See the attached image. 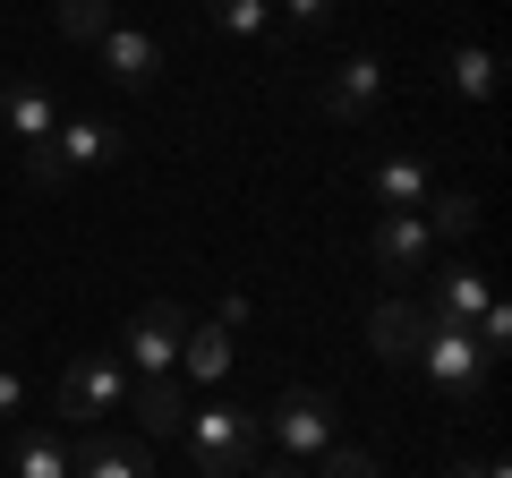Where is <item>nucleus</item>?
<instances>
[{
  "label": "nucleus",
  "mask_w": 512,
  "mask_h": 478,
  "mask_svg": "<svg viewBox=\"0 0 512 478\" xmlns=\"http://www.w3.org/2000/svg\"><path fill=\"white\" fill-rule=\"evenodd\" d=\"M419 368H427V385H436L444 402H478V393H487L495 350L478 342L470 325H427V342H419Z\"/></svg>",
  "instance_id": "f257e3e1"
},
{
  "label": "nucleus",
  "mask_w": 512,
  "mask_h": 478,
  "mask_svg": "<svg viewBox=\"0 0 512 478\" xmlns=\"http://www.w3.org/2000/svg\"><path fill=\"white\" fill-rule=\"evenodd\" d=\"M188 461H197L205 478H239L248 470V444H256V427H248V410L239 402H205V410H188Z\"/></svg>",
  "instance_id": "f03ea898"
},
{
  "label": "nucleus",
  "mask_w": 512,
  "mask_h": 478,
  "mask_svg": "<svg viewBox=\"0 0 512 478\" xmlns=\"http://www.w3.org/2000/svg\"><path fill=\"white\" fill-rule=\"evenodd\" d=\"M180 342H188V308L154 299V308L128 316V333H120V368H128V376H171V368H180Z\"/></svg>",
  "instance_id": "7ed1b4c3"
},
{
  "label": "nucleus",
  "mask_w": 512,
  "mask_h": 478,
  "mask_svg": "<svg viewBox=\"0 0 512 478\" xmlns=\"http://www.w3.org/2000/svg\"><path fill=\"white\" fill-rule=\"evenodd\" d=\"M120 154V129H103V120H69V129H52L43 146H26V171L35 180H69V171H94Z\"/></svg>",
  "instance_id": "20e7f679"
},
{
  "label": "nucleus",
  "mask_w": 512,
  "mask_h": 478,
  "mask_svg": "<svg viewBox=\"0 0 512 478\" xmlns=\"http://www.w3.org/2000/svg\"><path fill=\"white\" fill-rule=\"evenodd\" d=\"M128 402V368L111 359V350H86L69 376H60V419H77V427H94L103 410H120Z\"/></svg>",
  "instance_id": "39448f33"
},
{
  "label": "nucleus",
  "mask_w": 512,
  "mask_h": 478,
  "mask_svg": "<svg viewBox=\"0 0 512 478\" xmlns=\"http://www.w3.org/2000/svg\"><path fill=\"white\" fill-rule=\"evenodd\" d=\"M274 444H282V461H299V470H308V461L333 444V402H325L316 385H291V393L274 402Z\"/></svg>",
  "instance_id": "423d86ee"
},
{
  "label": "nucleus",
  "mask_w": 512,
  "mask_h": 478,
  "mask_svg": "<svg viewBox=\"0 0 512 478\" xmlns=\"http://www.w3.org/2000/svg\"><path fill=\"white\" fill-rule=\"evenodd\" d=\"M325 111L333 120H376V103H384V60H367V52H350L342 69H325Z\"/></svg>",
  "instance_id": "0eeeda50"
},
{
  "label": "nucleus",
  "mask_w": 512,
  "mask_h": 478,
  "mask_svg": "<svg viewBox=\"0 0 512 478\" xmlns=\"http://www.w3.org/2000/svg\"><path fill=\"white\" fill-rule=\"evenodd\" d=\"M427 325H436V316H427L419 299H376V308H367V342H376V359H419Z\"/></svg>",
  "instance_id": "6e6552de"
},
{
  "label": "nucleus",
  "mask_w": 512,
  "mask_h": 478,
  "mask_svg": "<svg viewBox=\"0 0 512 478\" xmlns=\"http://www.w3.org/2000/svg\"><path fill=\"white\" fill-rule=\"evenodd\" d=\"M94 52H103V69L120 77V86H154V77H163V43H154L146 26H103Z\"/></svg>",
  "instance_id": "1a4fd4ad"
},
{
  "label": "nucleus",
  "mask_w": 512,
  "mask_h": 478,
  "mask_svg": "<svg viewBox=\"0 0 512 478\" xmlns=\"http://www.w3.org/2000/svg\"><path fill=\"white\" fill-rule=\"evenodd\" d=\"M0 120H9V137L43 146V137L60 129V111H52V86H43V77H9V86H0Z\"/></svg>",
  "instance_id": "9d476101"
},
{
  "label": "nucleus",
  "mask_w": 512,
  "mask_h": 478,
  "mask_svg": "<svg viewBox=\"0 0 512 478\" xmlns=\"http://www.w3.org/2000/svg\"><path fill=\"white\" fill-rule=\"evenodd\" d=\"M128 410H137V427H146V436H180L188 393H180V376H137V385H128Z\"/></svg>",
  "instance_id": "9b49d317"
},
{
  "label": "nucleus",
  "mask_w": 512,
  "mask_h": 478,
  "mask_svg": "<svg viewBox=\"0 0 512 478\" xmlns=\"http://www.w3.org/2000/svg\"><path fill=\"white\" fill-rule=\"evenodd\" d=\"M495 308V291H487V274H470V265H461V274H436V325H478V316Z\"/></svg>",
  "instance_id": "f8f14e48"
},
{
  "label": "nucleus",
  "mask_w": 512,
  "mask_h": 478,
  "mask_svg": "<svg viewBox=\"0 0 512 478\" xmlns=\"http://www.w3.org/2000/svg\"><path fill=\"white\" fill-rule=\"evenodd\" d=\"M376 265L384 274H419L427 265V222L419 214H384L376 222Z\"/></svg>",
  "instance_id": "ddd939ff"
},
{
  "label": "nucleus",
  "mask_w": 512,
  "mask_h": 478,
  "mask_svg": "<svg viewBox=\"0 0 512 478\" xmlns=\"http://www.w3.org/2000/svg\"><path fill=\"white\" fill-rule=\"evenodd\" d=\"M180 368H188V385H222L231 376V325H188Z\"/></svg>",
  "instance_id": "4468645a"
},
{
  "label": "nucleus",
  "mask_w": 512,
  "mask_h": 478,
  "mask_svg": "<svg viewBox=\"0 0 512 478\" xmlns=\"http://www.w3.org/2000/svg\"><path fill=\"white\" fill-rule=\"evenodd\" d=\"M376 197L393 205V214H419V205L436 197V188H427V163H410V154H384V163H376Z\"/></svg>",
  "instance_id": "2eb2a0df"
},
{
  "label": "nucleus",
  "mask_w": 512,
  "mask_h": 478,
  "mask_svg": "<svg viewBox=\"0 0 512 478\" xmlns=\"http://www.w3.org/2000/svg\"><path fill=\"white\" fill-rule=\"evenodd\" d=\"M77 478H146V453H137V444L94 436V444H77Z\"/></svg>",
  "instance_id": "dca6fc26"
},
{
  "label": "nucleus",
  "mask_w": 512,
  "mask_h": 478,
  "mask_svg": "<svg viewBox=\"0 0 512 478\" xmlns=\"http://www.w3.org/2000/svg\"><path fill=\"white\" fill-rule=\"evenodd\" d=\"M214 9V26L222 35H239V43H265L274 35V0H205Z\"/></svg>",
  "instance_id": "f3484780"
},
{
  "label": "nucleus",
  "mask_w": 512,
  "mask_h": 478,
  "mask_svg": "<svg viewBox=\"0 0 512 478\" xmlns=\"http://www.w3.org/2000/svg\"><path fill=\"white\" fill-rule=\"evenodd\" d=\"M444 86H453L461 103H487V94H495V52L461 43V52H453V69H444Z\"/></svg>",
  "instance_id": "a211bd4d"
},
{
  "label": "nucleus",
  "mask_w": 512,
  "mask_h": 478,
  "mask_svg": "<svg viewBox=\"0 0 512 478\" xmlns=\"http://www.w3.org/2000/svg\"><path fill=\"white\" fill-rule=\"evenodd\" d=\"M18 478H77V453L52 436H18Z\"/></svg>",
  "instance_id": "6ab92c4d"
},
{
  "label": "nucleus",
  "mask_w": 512,
  "mask_h": 478,
  "mask_svg": "<svg viewBox=\"0 0 512 478\" xmlns=\"http://www.w3.org/2000/svg\"><path fill=\"white\" fill-rule=\"evenodd\" d=\"M427 231H444V239H470L478 231V197H461V188H444V197H427Z\"/></svg>",
  "instance_id": "aec40b11"
},
{
  "label": "nucleus",
  "mask_w": 512,
  "mask_h": 478,
  "mask_svg": "<svg viewBox=\"0 0 512 478\" xmlns=\"http://www.w3.org/2000/svg\"><path fill=\"white\" fill-rule=\"evenodd\" d=\"M111 26V0H60V35L69 43H94Z\"/></svg>",
  "instance_id": "412c9836"
},
{
  "label": "nucleus",
  "mask_w": 512,
  "mask_h": 478,
  "mask_svg": "<svg viewBox=\"0 0 512 478\" xmlns=\"http://www.w3.org/2000/svg\"><path fill=\"white\" fill-rule=\"evenodd\" d=\"M316 478H376V461H367V453H342V444H325V453H316Z\"/></svg>",
  "instance_id": "4be33fe9"
},
{
  "label": "nucleus",
  "mask_w": 512,
  "mask_h": 478,
  "mask_svg": "<svg viewBox=\"0 0 512 478\" xmlns=\"http://www.w3.org/2000/svg\"><path fill=\"white\" fill-rule=\"evenodd\" d=\"M282 18H291L299 35H325V26H333V0H282Z\"/></svg>",
  "instance_id": "5701e85b"
},
{
  "label": "nucleus",
  "mask_w": 512,
  "mask_h": 478,
  "mask_svg": "<svg viewBox=\"0 0 512 478\" xmlns=\"http://www.w3.org/2000/svg\"><path fill=\"white\" fill-rule=\"evenodd\" d=\"M18 402H26V385H18L9 368H0V427H9V410H18Z\"/></svg>",
  "instance_id": "b1692460"
},
{
  "label": "nucleus",
  "mask_w": 512,
  "mask_h": 478,
  "mask_svg": "<svg viewBox=\"0 0 512 478\" xmlns=\"http://www.w3.org/2000/svg\"><path fill=\"white\" fill-rule=\"evenodd\" d=\"M453 478H512L504 461H453Z\"/></svg>",
  "instance_id": "393cba45"
},
{
  "label": "nucleus",
  "mask_w": 512,
  "mask_h": 478,
  "mask_svg": "<svg viewBox=\"0 0 512 478\" xmlns=\"http://www.w3.org/2000/svg\"><path fill=\"white\" fill-rule=\"evenodd\" d=\"M256 478H308V470H299V461H265Z\"/></svg>",
  "instance_id": "a878e982"
}]
</instances>
